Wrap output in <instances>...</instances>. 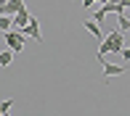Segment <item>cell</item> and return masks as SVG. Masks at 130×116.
I'll return each mask as SVG.
<instances>
[{"mask_svg": "<svg viewBox=\"0 0 130 116\" xmlns=\"http://www.w3.org/2000/svg\"><path fill=\"white\" fill-rule=\"evenodd\" d=\"M125 34H127V32H122L120 26L111 29V32L106 34V40L101 42V48H98V55H109V53L120 55L122 50H125Z\"/></svg>", "mask_w": 130, "mask_h": 116, "instance_id": "6da1fadb", "label": "cell"}, {"mask_svg": "<svg viewBox=\"0 0 130 116\" xmlns=\"http://www.w3.org/2000/svg\"><path fill=\"white\" fill-rule=\"evenodd\" d=\"M3 40H5V45H8L13 53H21V50H24V34H21L19 29H8V32H3Z\"/></svg>", "mask_w": 130, "mask_h": 116, "instance_id": "7a4b0ae2", "label": "cell"}, {"mask_svg": "<svg viewBox=\"0 0 130 116\" xmlns=\"http://www.w3.org/2000/svg\"><path fill=\"white\" fill-rule=\"evenodd\" d=\"M96 61L104 66V77H120V74H125V66H117V63H109L106 61V55H96Z\"/></svg>", "mask_w": 130, "mask_h": 116, "instance_id": "3957f363", "label": "cell"}, {"mask_svg": "<svg viewBox=\"0 0 130 116\" xmlns=\"http://www.w3.org/2000/svg\"><path fill=\"white\" fill-rule=\"evenodd\" d=\"M19 32L24 34V37H32L35 42H43V34H40V21L35 19V16H32V21H29L27 26H21V29H19Z\"/></svg>", "mask_w": 130, "mask_h": 116, "instance_id": "277c9868", "label": "cell"}, {"mask_svg": "<svg viewBox=\"0 0 130 116\" xmlns=\"http://www.w3.org/2000/svg\"><path fill=\"white\" fill-rule=\"evenodd\" d=\"M82 26H85V29H88V32H90V34H93V37H96V40H98V42H104V40H106V34L101 32V24H98V21H96V19H85V21H82Z\"/></svg>", "mask_w": 130, "mask_h": 116, "instance_id": "5b68a950", "label": "cell"}, {"mask_svg": "<svg viewBox=\"0 0 130 116\" xmlns=\"http://www.w3.org/2000/svg\"><path fill=\"white\" fill-rule=\"evenodd\" d=\"M21 8H27L24 0H5V3H0V13H8V16L19 13Z\"/></svg>", "mask_w": 130, "mask_h": 116, "instance_id": "8992f818", "label": "cell"}, {"mask_svg": "<svg viewBox=\"0 0 130 116\" xmlns=\"http://www.w3.org/2000/svg\"><path fill=\"white\" fill-rule=\"evenodd\" d=\"M29 21H32V13H29L27 8H21L19 13H13V29H21V26H27Z\"/></svg>", "mask_w": 130, "mask_h": 116, "instance_id": "52a82bcc", "label": "cell"}, {"mask_svg": "<svg viewBox=\"0 0 130 116\" xmlns=\"http://www.w3.org/2000/svg\"><path fill=\"white\" fill-rule=\"evenodd\" d=\"M8 29H13V16L3 13L0 16V32H8Z\"/></svg>", "mask_w": 130, "mask_h": 116, "instance_id": "ba28073f", "label": "cell"}, {"mask_svg": "<svg viewBox=\"0 0 130 116\" xmlns=\"http://www.w3.org/2000/svg\"><path fill=\"white\" fill-rule=\"evenodd\" d=\"M13 55H16V53H13V50H11V48L5 50V53H0V66H8V63L13 61Z\"/></svg>", "mask_w": 130, "mask_h": 116, "instance_id": "9c48e42d", "label": "cell"}, {"mask_svg": "<svg viewBox=\"0 0 130 116\" xmlns=\"http://www.w3.org/2000/svg\"><path fill=\"white\" fill-rule=\"evenodd\" d=\"M117 26H120L122 32H130V21H127L122 13H117Z\"/></svg>", "mask_w": 130, "mask_h": 116, "instance_id": "30bf717a", "label": "cell"}, {"mask_svg": "<svg viewBox=\"0 0 130 116\" xmlns=\"http://www.w3.org/2000/svg\"><path fill=\"white\" fill-rule=\"evenodd\" d=\"M11 108H13V98H5V100H3V103H0V113H3V116H5V113H8V111H11Z\"/></svg>", "mask_w": 130, "mask_h": 116, "instance_id": "8fae6325", "label": "cell"}, {"mask_svg": "<svg viewBox=\"0 0 130 116\" xmlns=\"http://www.w3.org/2000/svg\"><path fill=\"white\" fill-rule=\"evenodd\" d=\"M98 3H106V0H82V8H90V5H98Z\"/></svg>", "mask_w": 130, "mask_h": 116, "instance_id": "7c38bea8", "label": "cell"}, {"mask_svg": "<svg viewBox=\"0 0 130 116\" xmlns=\"http://www.w3.org/2000/svg\"><path fill=\"white\" fill-rule=\"evenodd\" d=\"M120 55H122V58H125V61H130V48H127V50H122V53H120Z\"/></svg>", "mask_w": 130, "mask_h": 116, "instance_id": "4fadbf2b", "label": "cell"}, {"mask_svg": "<svg viewBox=\"0 0 130 116\" xmlns=\"http://www.w3.org/2000/svg\"><path fill=\"white\" fill-rule=\"evenodd\" d=\"M106 3H117V0H106Z\"/></svg>", "mask_w": 130, "mask_h": 116, "instance_id": "5bb4252c", "label": "cell"}]
</instances>
